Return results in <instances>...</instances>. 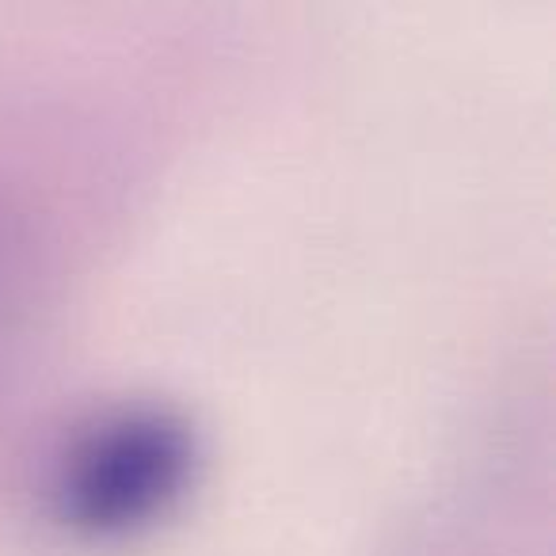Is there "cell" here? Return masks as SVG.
Here are the masks:
<instances>
[{"instance_id": "6da1fadb", "label": "cell", "mask_w": 556, "mask_h": 556, "mask_svg": "<svg viewBox=\"0 0 556 556\" xmlns=\"http://www.w3.org/2000/svg\"><path fill=\"white\" fill-rule=\"evenodd\" d=\"M206 442L179 404L123 396L80 412L35 465V515L73 548H126L184 515Z\"/></svg>"}, {"instance_id": "7a4b0ae2", "label": "cell", "mask_w": 556, "mask_h": 556, "mask_svg": "<svg viewBox=\"0 0 556 556\" xmlns=\"http://www.w3.org/2000/svg\"><path fill=\"white\" fill-rule=\"evenodd\" d=\"M58 225L27 187L0 184V320L16 317L54 278Z\"/></svg>"}]
</instances>
